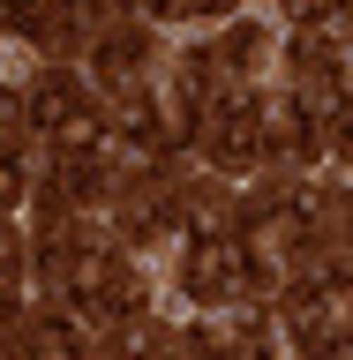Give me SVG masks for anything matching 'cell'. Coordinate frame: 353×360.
I'll return each mask as SVG.
<instances>
[{
  "instance_id": "cell-5",
  "label": "cell",
  "mask_w": 353,
  "mask_h": 360,
  "mask_svg": "<svg viewBox=\"0 0 353 360\" xmlns=\"http://www.w3.org/2000/svg\"><path fill=\"white\" fill-rule=\"evenodd\" d=\"M75 105H83V98H75V83H68V75H45V83H38V98H30L38 128H61V120H68Z\"/></svg>"
},
{
  "instance_id": "cell-2",
  "label": "cell",
  "mask_w": 353,
  "mask_h": 360,
  "mask_svg": "<svg viewBox=\"0 0 353 360\" xmlns=\"http://www.w3.org/2000/svg\"><path fill=\"white\" fill-rule=\"evenodd\" d=\"M196 353L203 360H271V345H264L256 308H233V300H225L218 315H203V323H196Z\"/></svg>"
},
{
  "instance_id": "cell-3",
  "label": "cell",
  "mask_w": 353,
  "mask_h": 360,
  "mask_svg": "<svg viewBox=\"0 0 353 360\" xmlns=\"http://www.w3.org/2000/svg\"><path fill=\"white\" fill-rule=\"evenodd\" d=\"M218 165H233V158L256 150V105H218Z\"/></svg>"
},
{
  "instance_id": "cell-6",
  "label": "cell",
  "mask_w": 353,
  "mask_h": 360,
  "mask_svg": "<svg viewBox=\"0 0 353 360\" xmlns=\"http://www.w3.org/2000/svg\"><path fill=\"white\" fill-rule=\"evenodd\" d=\"M143 15H203V8H218V0H135Z\"/></svg>"
},
{
  "instance_id": "cell-7",
  "label": "cell",
  "mask_w": 353,
  "mask_h": 360,
  "mask_svg": "<svg viewBox=\"0 0 353 360\" xmlns=\"http://www.w3.org/2000/svg\"><path fill=\"white\" fill-rule=\"evenodd\" d=\"M16 195H23V158L0 150V202H16Z\"/></svg>"
},
{
  "instance_id": "cell-4",
  "label": "cell",
  "mask_w": 353,
  "mask_h": 360,
  "mask_svg": "<svg viewBox=\"0 0 353 360\" xmlns=\"http://www.w3.org/2000/svg\"><path fill=\"white\" fill-rule=\"evenodd\" d=\"M98 75L106 83H135L143 75V38H106L98 45Z\"/></svg>"
},
{
  "instance_id": "cell-8",
  "label": "cell",
  "mask_w": 353,
  "mask_h": 360,
  "mask_svg": "<svg viewBox=\"0 0 353 360\" xmlns=\"http://www.w3.org/2000/svg\"><path fill=\"white\" fill-rule=\"evenodd\" d=\"M16 263H23V248H16V233H8V225H0V285H8V278H16Z\"/></svg>"
},
{
  "instance_id": "cell-1",
  "label": "cell",
  "mask_w": 353,
  "mask_h": 360,
  "mask_svg": "<svg viewBox=\"0 0 353 360\" xmlns=\"http://www.w3.org/2000/svg\"><path fill=\"white\" fill-rule=\"evenodd\" d=\"M180 285H188V300H211V308L241 300V285H248V255H241V240H225V233L196 240L188 255H180Z\"/></svg>"
}]
</instances>
